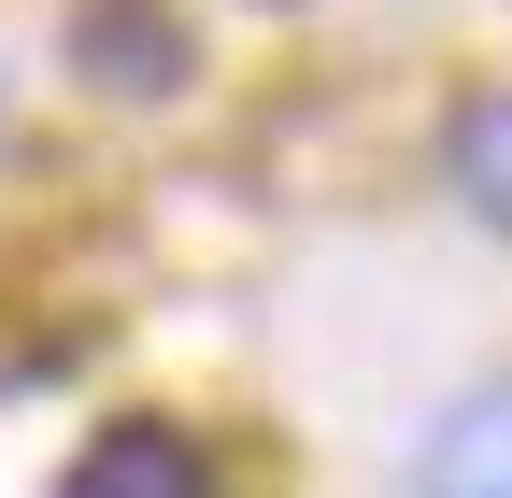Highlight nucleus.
I'll return each instance as SVG.
<instances>
[{"label":"nucleus","mask_w":512,"mask_h":498,"mask_svg":"<svg viewBox=\"0 0 512 498\" xmlns=\"http://www.w3.org/2000/svg\"><path fill=\"white\" fill-rule=\"evenodd\" d=\"M57 498H214V470H200V442H185V427H100Z\"/></svg>","instance_id":"obj_2"},{"label":"nucleus","mask_w":512,"mask_h":498,"mask_svg":"<svg viewBox=\"0 0 512 498\" xmlns=\"http://www.w3.org/2000/svg\"><path fill=\"white\" fill-rule=\"evenodd\" d=\"M399 498H512V385H484V399H456V413H441Z\"/></svg>","instance_id":"obj_1"},{"label":"nucleus","mask_w":512,"mask_h":498,"mask_svg":"<svg viewBox=\"0 0 512 498\" xmlns=\"http://www.w3.org/2000/svg\"><path fill=\"white\" fill-rule=\"evenodd\" d=\"M456 185H470V214H498V228H512V86L456 114Z\"/></svg>","instance_id":"obj_3"}]
</instances>
